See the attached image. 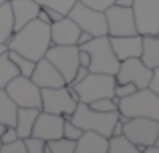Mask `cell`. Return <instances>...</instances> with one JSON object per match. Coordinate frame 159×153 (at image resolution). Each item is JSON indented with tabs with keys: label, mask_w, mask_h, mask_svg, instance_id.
<instances>
[{
	"label": "cell",
	"mask_w": 159,
	"mask_h": 153,
	"mask_svg": "<svg viewBox=\"0 0 159 153\" xmlns=\"http://www.w3.org/2000/svg\"><path fill=\"white\" fill-rule=\"evenodd\" d=\"M52 44L51 40V24H44L43 20L34 18L22 28L14 30L10 40L6 43L8 51H14L22 56H28L32 61H39L47 55L48 47Z\"/></svg>",
	"instance_id": "6da1fadb"
},
{
	"label": "cell",
	"mask_w": 159,
	"mask_h": 153,
	"mask_svg": "<svg viewBox=\"0 0 159 153\" xmlns=\"http://www.w3.org/2000/svg\"><path fill=\"white\" fill-rule=\"evenodd\" d=\"M69 119L75 125L81 127L83 131H99L105 137H111L113 127L119 121V111H97L91 109L87 103L79 101L77 109L73 111V115Z\"/></svg>",
	"instance_id": "7a4b0ae2"
},
{
	"label": "cell",
	"mask_w": 159,
	"mask_h": 153,
	"mask_svg": "<svg viewBox=\"0 0 159 153\" xmlns=\"http://www.w3.org/2000/svg\"><path fill=\"white\" fill-rule=\"evenodd\" d=\"M79 48H83V51H87L91 55V65H89L91 73L117 75L121 61L117 59L115 51H113L111 40H109V34H105V36H93L89 43L81 44Z\"/></svg>",
	"instance_id": "3957f363"
},
{
	"label": "cell",
	"mask_w": 159,
	"mask_h": 153,
	"mask_svg": "<svg viewBox=\"0 0 159 153\" xmlns=\"http://www.w3.org/2000/svg\"><path fill=\"white\" fill-rule=\"evenodd\" d=\"M117 111H119L121 115H125L127 119H131V117H151V119H157L159 121V95H155L149 87L137 89L135 93L119 99Z\"/></svg>",
	"instance_id": "277c9868"
},
{
	"label": "cell",
	"mask_w": 159,
	"mask_h": 153,
	"mask_svg": "<svg viewBox=\"0 0 159 153\" xmlns=\"http://www.w3.org/2000/svg\"><path fill=\"white\" fill-rule=\"evenodd\" d=\"M115 85L117 79L115 75H107V73H89L83 81L73 83L75 93L79 95L81 103H91L95 99L103 97H113L115 95Z\"/></svg>",
	"instance_id": "5b68a950"
},
{
	"label": "cell",
	"mask_w": 159,
	"mask_h": 153,
	"mask_svg": "<svg viewBox=\"0 0 159 153\" xmlns=\"http://www.w3.org/2000/svg\"><path fill=\"white\" fill-rule=\"evenodd\" d=\"M40 95H43V107L40 109L47 111V113L62 115L65 119H69L79 105V95L75 93V89L70 85L40 89Z\"/></svg>",
	"instance_id": "8992f818"
},
{
	"label": "cell",
	"mask_w": 159,
	"mask_h": 153,
	"mask_svg": "<svg viewBox=\"0 0 159 153\" xmlns=\"http://www.w3.org/2000/svg\"><path fill=\"white\" fill-rule=\"evenodd\" d=\"M66 16H70V18L79 24L81 30L91 32L93 36H105V34H109L105 12L95 10V8L83 4L81 0H77V2L73 4V8L69 10V14H66Z\"/></svg>",
	"instance_id": "52a82bcc"
},
{
	"label": "cell",
	"mask_w": 159,
	"mask_h": 153,
	"mask_svg": "<svg viewBox=\"0 0 159 153\" xmlns=\"http://www.w3.org/2000/svg\"><path fill=\"white\" fill-rule=\"evenodd\" d=\"M44 56L58 69V73L65 77L66 85H70L75 79V73L79 69V47L77 44H51Z\"/></svg>",
	"instance_id": "ba28073f"
},
{
	"label": "cell",
	"mask_w": 159,
	"mask_h": 153,
	"mask_svg": "<svg viewBox=\"0 0 159 153\" xmlns=\"http://www.w3.org/2000/svg\"><path fill=\"white\" fill-rule=\"evenodd\" d=\"M6 93L12 97V101L18 107H43V95H40V87L32 81L30 77L18 75L14 77L6 87Z\"/></svg>",
	"instance_id": "9c48e42d"
},
{
	"label": "cell",
	"mask_w": 159,
	"mask_h": 153,
	"mask_svg": "<svg viewBox=\"0 0 159 153\" xmlns=\"http://www.w3.org/2000/svg\"><path fill=\"white\" fill-rule=\"evenodd\" d=\"M123 133L139 147V153L145 145L155 143L159 133V121L151 117H131L123 123Z\"/></svg>",
	"instance_id": "30bf717a"
},
{
	"label": "cell",
	"mask_w": 159,
	"mask_h": 153,
	"mask_svg": "<svg viewBox=\"0 0 159 153\" xmlns=\"http://www.w3.org/2000/svg\"><path fill=\"white\" fill-rule=\"evenodd\" d=\"M133 16L141 36L159 32V0H133Z\"/></svg>",
	"instance_id": "8fae6325"
},
{
	"label": "cell",
	"mask_w": 159,
	"mask_h": 153,
	"mask_svg": "<svg viewBox=\"0 0 159 153\" xmlns=\"http://www.w3.org/2000/svg\"><path fill=\"white\" fill-rule=\"evenodd\" d=\"M151 75H153V69H149L141 61V56H133V59L121 61L115 79L117 83H133L137 89H145V87H149Z\"/></svg>",
	"instance_id": "7c38bea8"
},
{
	"label": "cell",
	"mask_w": 159,
	"mask_h": 153,
	"mask_svg": "<svg viewBox=\"0 0 159 153\" xmlns=\"http://www.w3.org/2000/svg\"><path fill=\"white\" fill-rule=\"evenodd\" d=\"M105 18H107L109 36L137 34L133 8H125V6H117V4H113V6H109L105 10Z\"/></svg>",
	"instance_id": "4fadbf2b"
},
{
	"label": "cell",
	"mask_w": 159,
	"mask_h": 153,
	"mask_svg": "<svg viewBox=\"0 0 159 153\" xmlns=\"http://www.w3.org/2000/svg\"><path fill=\"white\" fill-rule=\"evenodd\" d=\"M62 125H65V117L62 115L47 113V111L40 109L39 117L34 121V127H32V135L44 139V141L58 139V137H62Z\"/></svg>",
	"instance_id": "5bb4252c"
},
{
	"label": "cell",
	"mask_w": 159,
	"mask_h": 153,
	"mask_svg": "<svg viewBox=\"0 0 159 153\" xmlns=\"http://www.w3.org/2000/svg\"><path fill=\"white\" fill-rule=\"evenodd\" d=\"M30 79L40 87V89H51V87H62V85H66L65 77L58 73V69L54 67L47 56H43V59L36 61L34 71H32Z\"/></svg>",
	"instance_id": "9a60e30c"
},
{
	"label": "cell",
	"mask_w": 159,
	"mask_h": 153,
	"mask_svg": "<svg viewBox=\"0 0 159 153\" xmlns=\"http://www.w3.org/2000/svg\"><path fill=\"white\" fill-rule=\"evenodd\" d=\"M81 28L70 16H62L61 20L51 22V40L52 44H77Z\"/></svg>",
	"instance_id": "2e32d148"
},
{
	"label": "cell",
	"mask_w": 159,
	"mask_h": 153,
	"mask_svg": "<svg viewBox=\"0 0 159 153\" xmlns=\"http://www.w3.org/2000/svg\"><path fill=\"white\" fill-rule=\"evenodd\" d=\"M111 47L115 51L117 59L125 61V59H133V56H141L143 51V36L137 34H129V36H109Z\"/></svg>",
	"instance_id": "e0dca14e"
},
{
	"label": "cell",
	"mask_w": 159,
	"mask_h": 153,
	"mask_svg": "<svg viewBox=\"0 0 159 153\" xmlns=\"http://www.w3.org/2000/svg\"><path fill=\"white\" fill-rule=\"evenodd\" d=\"M10 8H12V16H14V30L22 28L30 20H34L40 10L36 0H10Z\"/></svg>",
	"instance_id": "ac0fdd59"
},
{
	"label": "cell",
	"mask_w": 159,
	"mask_h": 153,
	"mask_svg": "<svg viewBox=\"0 0 159 153\" xmlns=\"http://www.w3.org/2000/svg\"><path fill=\"white\" fill-rule=\"evenodd\" d=\"M75 153H109V137L99 131H83Z\"/></svg>",
	"instance_id": "d6986e66"
},
{
	"label": "cell",
	"mask_w": 159,
	"mask_h": 153,
	"mask_svg": "<svg viewBox=\"0 0 159 153\" xmlns=\"http://www.w3.org/2000/svg\"><path fill=\"white\" fill-rule=\"evenodd\" d=\"M40 109L39 107H18V111H16V131H18V137H28V135H32V127H34V121L36 117H39Z\"/></svg>",
	"instance_id": "ffe728a7"
},
{
	"label": "cell",
	"mask_w": 159,
	"mask_h": 153,
	"mask_svg": "<svg viewBox=\"0 0 159 153\" xmlns=\"http://www.w3.org/2000/svg\"><path fill=\"white\" fill-rule=\"evenodd\" d=\"M141 61L147 65L149 69L159 67V36L149 34L143 36V51H141Z\"/></svg>",
	"instance_id": "44dd1931"
},
{
	"label": "cell",
	"mask_w": 159,
	"mask_h": 153,
	"mask_svg": "<svg viewBox=\"0 0 159 153\" xmlns=\"http://www.w3.org/2000/svg\"><path fill=\"white\" fill-rule=\"evenodd\" d=\"M12 34H14V16H12L10 2L6 0L0 4V43L6 44Z\"/></svg>",
	"instance_id": "7402d4cb"
},
{
	"label": "cell",
	"mask_w": 159,
	"mask_h": 153,
	"mask_svg": "<svg viewBox=\"0 0 159 153\" xmlns=\"http://www.w3.org/2000/svg\"><path fill=\"white\" fill-rule=\"evenodd\" d=\"M18 105L12 101V97L6 93V89H0V123L2 125H14Z\"/></svg>",
	"instance_id": "603a6c76"
},
{
	"label": "cell",
	"mask_w": 159,
	"mask_h": 153,
	"mask_svg": "<svg viewBox=\"0 0 159 153\" xmlns=\"http://www.w3.org/2000/svg\"><path fill=\"white\" fill-rule=\"evenodd\" d=\"M18 75H20L18 67H16L14 61L8 56V51L2 52V55H0V89H4L12 79L18 77Z\"/></svg>",
	"instance_id": "cb8c5ba5"
},
{
	"label": "cell",
	"mask_w": 159,
	"mask_h": 153,
	"mask_svg": "<svg viewBox=\"0 0 159 153\" xmlns=\"http://www.w3.org/2000/svg\"><path fill=\"white\" fill-rule=\"evenodd\" d=\"M109 153H139V147L125 133L109 137Z\"/></svg>",
	"instance_id": "d4e9b609"
},
{
	"label": "cell",
	"mask_w": 159,
	"mask_h": 153,
	"mask_svg": "<svg viewBox=\"0 0 159 153\" xmlns=\"http://www.w3.org/2000/svg\"><path fill=\"white\" fill-rule=\"evenodd\" d=\"M75 151H77V141L66 137L51 139L44 145V153H75Z\"/></svg>",
	"instance_id": "484cf974"
},
{
	"label": "cell",
	"mask_w": 159,
	"mask_h": 153,
	"mask_svg": "<svg viewBox=\"0 0 159 153\" xmlns=\"http://www.w3.org/2000/svg\"><path fill=\"white\" fill-rule=\"evenodd\" d=\"M8 56L14 61V65L18 67V73H20V75H24V77H30L32 75L36 61L28 59V56H22V55H18V52H14V51H8Z\"/></svg>",
	"instance_id": "4316f807"
},
{
	"label": "cell",
	"mask_w": 159,
	"mask_h": 153,
	"mask_svg": "<svg viewBox=\"0 0 159 153\" xmlns=\"http://www.w3.org/2000/svg\"><path fill=\"white\" fill-rule=\"evenodd\" d=\"M39 6H44V8H54L58 10L61 14H69V10L73 8V4L77 0H36Z\"/></svg>",
	"instance_id": "83f0119b"
},
{
	"label": "cell",
	"mask_w": 159,
	"mask_h": 153,
	"mask_svg": "<svg viewBox=\"0 0 159 153\" xmlns=\"http://www.w3.org/2000/svg\"><path fill=\"white\" fill-rule=\"evenodd\" d=\"M24 143H26V153H44V145H47V141L40 137H36V135H28V137H24Z\"/></svg>",
	"instance_id": "f1b7e54d"
},
{
	"label": "cell",
	"mask_w": 159,
	"mask_h": 153,
	"mask_svg": "<svg viewBox=\"0 0 159 153\" xmlns=\"http://www.w3.org/2000/svg\"><path fill=\"white\" fill-rule=\"evenodd\" d=\"M0 153H26V143L22 137L14 139L10 143H2L0 145Z\"/></svg>",
	"instance_id": "f546056e"
},
{
	"label": "cell",
	"mask_w": 159,
	"mask_h": 153,
	"mask_svg": "<svg viewBox=\"0 0 159 153\" xmlns=\"http://www.w3.org/2000/svg\"><path fill=\"white\" fill-rule=\"evenodd\" d=\"M81 133H83V129L79 125H75L70 119H65V125H62V137H66V139H73V141H77L79 137H81Z\"/></svg>",
	"instance_id": "4dcf8cb0"
},
{
	"label": "cell",
	"mask_w": 159,
	"mask_h": 153,
	"mask_svg": "<svg viewBox=\"0 0 159 153\" xmlns=\"http://www.w3.org/2000/svg\"><path fill=\"white\" fill-rule=\"evenodd\" d=\"M135 91H137V87L133 85V83H117L115 85V97L123 99V97H127V95L135 93Z\"/></svg>",
	"instance_id": "1f68e13d"
},
{
	"label": "cell",
	"mask_w": 159,
	"mask_h": 153,
	"mask_svg": "<svg viewBox=\"0 0 159 153\" xmlns=\"http://www.w3.org/2000/svg\"><path fill=\"white\" fill-rule=\"evenodd\" d=\"M81 2L87 4V6H91V8H95V10L105 12L109 6H113V4H115V0H81Z\"/></svg>",
	"instance_id": "d6a6232c"
},
{
	"label": "cell",
	"mask_w": 159,
	"mask_h": 153,
	"mask_svg": "<svg viewBox=\"0 0 159 153\" xmlns=\"http://www.w3.org/2000/svg\"><path fill=\"white\" fill-rule=\"evenodd\" d=\"M149 89H151L155 95H159V67H157V69H153L151 81H149Z\"/></svg>",
	"instance_id": "836d02e7"
},
{
	"label": "cell",
	"mask_w": 159,
	"mask_h": 153,
	"mask_svg": "<svg viewBox=\"0 0 159 153\" xmlns=\"http://www.w3.org/2000/svg\"><path fill=\"white\" fill-rule=\"evenodd\" d=\"M89 67H81V65H79V69H77V73H75V79H73V83H79V81H83V79H85L87 75H89ZM73 83H70V85H73Z\"/></svg>",
	"instance_id": "e575fe53"
},
{
	"label": "cell",
	"mask_w": 159,
	"mask_h": 153,
	"mask_svg": "<svg viewBox=\"0 0 159 153\" xmlns=\"http://www.w3.org/2000/svg\"><path fill=\"white\" fill-rule=\"evenodd\" d=\"M79 65L81 67H89L91 65V55L87 51H83V48H79Z\"/></svg>",
	"instance_id": "d590c367"
},
{
	"label": "cell",
	"mask_w": 159,
	"mask_h": 153,
	"mask_svg": "<svg viewBox=\"0 0 159 153\" xmlns=\"http://www.w3.org/2000/svg\"><path fill=\"white\" fill-rule=\"evenodd\" d=\"M91 38H93V34H91V32H87V30H81V34H79V38H77V47H81V44L89 43Z\"/></svg>",
	"instance_id": "8d00e7d4"
},
{
	"label": "cell",
	"mask_w": 159,
	"mask_h": 153,
	"mask_svg": "<svg viewBox=\"0 0 159 153\" xmlns=\"http://www.w3.org/2000/svg\"><path fill=\"white\" fill-rule=\"evenodd\" d=\"M36 18H39V20H43L44 24H51V22H52V20H51V16H48V12H47V8H40V10H39V16H36Z\"/></svg>",
	"instance_id": "74e56055"
},
{
	"label": "cell",
	"mask_w": 159,
	"mask_h": 153,
	"mask_svg": "<svg viewBox=\"0 0 159 153\" xmlns=\"http://www.w3.org/2000/svg\"><path fill=\"white\" fill-rule=\"evenodd\" d=\"M40 8H44V6H40ZM47 12H48V16H51L52 22H54V20H61L62 16H66V14H61L58 10H54V8H47Z\"/></svg>",
	"instance_id": "f35d334b"
},
{
	"label": "cell",
	"mask_w": 159,
	"mask_h": 153,
	"mask_svg": "<svg viewBox=\"0 0 159 153\" xmlns=\"http://www.w3.org/2000/svg\"><path fill=\"white\" fill-rule=\"evenodd\" d=\"M117 6H125V8H133V0H115Z\"/></svg>",
	"instance_id": "ab89813d"
},
{
	"label": "cell",
	"mask_w": 159,
	"mask_h": 153,
	"mask_svg": "<svg viewBox=\"0 0 159 153\" xmlns=\"http://www.w3.org/2000/svg\"><path fill=\"white\" fill-rule=\"evenodd\" d=\"M6 51H8V47L4 43H0V55H2V52H6Z\"/></svg>",
	"instance_id": "60d3db41"
},
{
	"label": "cell",
	"mask_w": 159,
	"mask_h": 153,
	"mask_svg": "<svg viewBox=\"0 0 159 153\" xmlns=\"http://www.w3.org/2000/svg\"><path fill=\"white\" fill-rule=\"evenodd\" d=\"M4 127H6V125H2V123H0V145H2V131H4Z\"/></svg>",
	"instance_id": "b9f144b4"
},
{
	"label": "cell",
	"mask_w": 159,
	"mask_h": 153,
	"mask_svg": "<svg viewBox=\"0 0 159 153\" xmlns=\"http://www.w3.org/2000/svg\"><path fill=\"white\" fill-rule=\"evenodd\" d=\"M155 143H157V145H159V133H157V139H155Z\"/></svg>",
	"instance_id": "7bdbcfd3"
},
{
	"label": "cell",
	"mask_w": 159,
	"mask_h": 153,
	"mask_svg": "<svg viewBox=\"0 0 159 153\" xmlns=\"http://www.w3.org/2000/svg\"><path fill=\"white\" fill-rule=\"evenodd\" d=\"M2 2H6V0H0V4H2Z\"/></svg>",
	"instance_id": "ee69618b"
},
{
	"label": "cell",
	"mask_w": 159,
	"mask_h": 153,
	"mask_svg": "<svg viewBox=\"0 0 159 153\" xmlns=\"http://www.w3.org/2000/svg\"><path fill=\"white\" fill-rule=\"evenodd\" d=\"M157 36H159V32H157Z\"/></svg>",
	"instance_id": "f6af8a7d"
},
{
	"label": "cell",
	"mask_w": 159,
	"mask_h": 153,
	"mask_svg": "<svg viewBox=\"0 0 159 153\" xmlns=\"http://www.w3.org/2000/svg\"><path fill=\"white\" fill-rule=\"evenodd\" d=\"M8 2H10V0H8Z\"/></svg>",
	"instance_id": "bcb514c9"
}]
</instances>
